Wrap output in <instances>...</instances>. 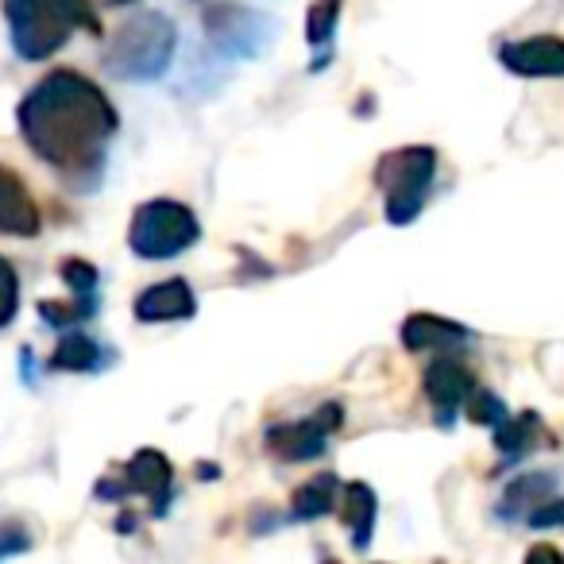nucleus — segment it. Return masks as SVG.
Here are the masks:
<instances>
[{"label":"nucleus","mask_w":564,"mask_h":564,"mask_svg":"<svg viewBox=\"0 0 564 564\" xmlns=\"http://www.w3.org/2000/svg\"><path fill=\"white\" fill-rule=\"evenodd\" d=\"M17 117L28 148L74 182H86L89 171H101L120 128L117 109L101 86L74 70H55L28 89Z\"/></svg>","instance_id":"obj_1"},{"label":"nucleus","mask_w":564,"mask_h":564,"mask_svg":"<svg viewBox=\"0 0 564 564\" xmlns=\"http://www.w3.org/2000/svg\"><path fill=\"white\" fill-rule=\"evenodd\" d=\"M4 17H9L12 47L28 63L51 58L70 43L78 28L101 32L89 0H4Z\"/></svg>","instance_id":"obj_2"},{"label":"nucleus","mask_w":564,"mask_h":564,"mask_svg":"<svg viewBox=\"0 0 564 564\" xmlns=\"http://www.w3.org/2000/svg\"><path fill=\"white\" fill-rule=\"evenodd\" d=\"M178 47V32L163 12H135L105 43V66L124 82H159Z\"/></svg>","instance_id":"obj_3"},{"label":"nucleus","mask_w":564,"mask_h":564,"mask_svg":"<svg viewBox=\"0 0 564 564\" xmlns=\"http://www.w3.org/2000/svg\"><path fill=\"white\" fill-rule=\"evenodd\" d=\"M433 174H437V151L433 148H402L379 159L376 182L387 197V220L410 225L425 209Z\"/></svg>","instance_id":"obj_4"},{"label":"nucleus","mask_w":564,"mask_h":564,"mask_svg":"<svg viewBox=\"0 0 564 564\" xmlns=\"http://www.w3.org/2000/svg\"><path fill=\"white\" fill-rule=\"evenodd\" d=\"M202 225H197L194 209L171 197H159L135 209L132 228H128V243L140 259H174L186 248H194Z\"/></svg>","instance_id":"obj_5"},{"label":"nucleus","mask_w":564,"mask_h":564,"mask_svg":"<svg viewBox=\"0 0 564 564\" xmlns=\"http://www.w3.org/2000/svg\"><path fill=\"white\" fill-rule=\"evenodd\" d=\"M205 35H209V47L225 58H259L279 35L267 12L240 9V4H217V9L205 12Z\"/></svg>","instance_id":"obj_6"},{"label":"nucleus","mask_w":564,"mask_h":564,"mask_svg":"<svg viewBox=\"0 0 564 564\" xmlns=\"http://www.w3.org/2000/svg\"><path fill=\"white\" fill-rule=\"evenodd\" d=\"M340 422H345V406H340V402H325V406H317L314 414L302 417V422H286V425L267 430V453L282 464L317 460V456L329 448V437L340 430Z\"/></svg>","instance_id":"obj_7"},{"label":"nucleus","mask_w":564,"mask_h":564,"mask_svg":"<svg viewBox=\"0 0 564 564\" xmlns=\"http://www.w3.org/2000/svg\"><path fill=\"white\" fill-rule=\"evenodd\" d=\"M171 484H174V468L159 448H140L132 460L124 464L117 479H101L97 495L101 499H124V495H143L151 499L159 510L171 502Z\"/></svg>","instance_id":"obj_8"},{"label":"nucleus","mask_w":564,"mask_h":564,"mask_svg":"<svg viewBox=\"0 0 564 564\" xmlns=\"http://www.w3.org/2000/svg\"><path fill=\"white\" fill-rule=\"evenodd\" d=\"M499 63L518 78H564V40L556 35H533V40L507 43Z\"/></svg>","instance_id":"obj_9"},{"label":"nucleus","mask_w":564,"mask_h":564,"mask_svg":"<svg viewBox=\"0 0 564 564\" xmlns=\"http://www.w3.org/2000/svg\"><path fill=\"white\" fill-rule=\"evenodd\" d=\"M471 391H476V376H471L464 364L456 360H433L430 368H425V394H430V402L437 406L441 422H453V414L460 406H468Z\"/></svg>","instance_id":"obj_10"},{"label":"nucleus","mask_w":564,"mask_h":564,"mask_svg":"<svg viewBox=\"0 0 564 564\" xmlns=\"http://www.w3.org/2000/svg\"><path fill=\"white\" fill-rule=\"evenodd\" d=\"M197 314V299L189 291V282L166 279L155 282L135 299V317L143 325H166V322H189Z\"/></svg>","instance_id":"obj_11"},{"label":"nucleus","mask_w":564,"mask_h":564,"mask_svg":"<svg viewBox=\"0 0 564 564\" xmlns=\"http://www.w3.org/2000/svg\"><path fill=\"white\" fill-rule=\"evenodd\" d=\"M464 340H471V333L437 314H410L406 325H402V345L410 352H448Z\"/></svg>","instance_id":"obj_12"},{"label":"nucleus","mask_w":564,"mask_h":564,"mask_svg":"<svg viewBox=\"0 0 564 564\" xmlns=\"http://www.w3.org/2000/svg\"><path fill=\"white\" fill-rule=\"evenodd\" d=\"M0 232H9V236L40 232V209H35L28 186L9 166H0Z\"/></svg>","instance_id":"obj_13"},{"label":"nucleus","mask_w":564,"mask_h":564,"mask_svg":"<svg viewBox=\"0 0 564 564\" xmlns=\"http://www.w3.org/2000/svg\"><path fill=\"white\" fill-rule=\"evenodd\" d=\"M376 491H371L368 484H345L340 487V518H345V525L352 530V541L356 549H368L371 541V530H376Z\"/></svg>","instance_id":"obj_14"},{"label":"nucleus","mask_w":564,"mask_h":564,"mask_svg":"<svg viewBox=\"0 0 564 564\" xmlns=\"http://www.w3.org/2000/svg\"><path fill=\"white\" fill-rule=\"evenodd\" d=\"M337 499H340V484L333 471H322V476H314L306 487H299L294 491V518L299 522H314V518H325L337 510Z\"/></svg>","instance_id":"obj_15"},{"label":"nucleus","mask_w":564,"mask_h":564,"mask_svg":"<svg viewBox=\"0 0 564 564\" xmlns=\"http://www.w3.org/2000/svg\"><path fill=\"white\" fill-rule=\"evenodd\" d=\"M541 433H545L541 430V417L525 410V414L507 417V422L495 425V445H499V453H507V456H522L538 445Z\"/></svg>","instance_id":"obj_16"},{"label":"nucleus","mask_w":564,"mask_h":564,"mask_svg":"<svg viewBox=\"0 0 564 564\" xmlns=\"http://www.w3.org/2000/svg\"><path fill=\"white\" fill-rule=\"evenodd\" d=\"M105 364L101 345L89 337H66L58 340L55 356H51V368L55 371H97Z\"/></svg>","instance_id":"obj_17"},{"label":"nucleus","mask_w":564,"mask_h":564,"mask_svg":"<svg viewBox=\"0 0 564 564\" xmlns=\"http://www.w3.org/2000/svg\"><path fill=\"white\" fill-rule=\"evenodd\" d=\"M337 20H340V0H314L306 17L310 47H325L333 40V32H337Z\"/></svg>","instance_id":"obj_18"},{"label":"nucleus","mask_w":564,"mask_h":564,"mask_svg":"<svg viewBox=\"0 0 564 564\" xmlns=\"http://www.w3.org/2000/svg\"><path fill=\"white\" fill-rule=\"evenodd\" d=\"M40 314L47 317L51 325L82 322V317L94 314V294H78L74 302H40Z\"/></svg>","instance_id":"obj_19"},{"label":"nucleus","mask_w":564,"mask_h":564,"mask_svg":"<svg viewBox=\"0 0 564 564\" xmlns=\"http://www.w3.org/2000/svg\"><path fill=\"white\" fill-rule=\"evenodd\" d=\"M468 417L476 425H491V430H495V425L507 422L510 414H507V406H502L499 394L479 391V387H476V391H471V399H468Z\"/></svg>","instance_id":"obj_20"},{"label":"nucleus","mask_w":564,"mask_h":564,"mask_svg":"<svg viewBox=\"0 0 564 564\" xmlns=\"http://www.w3.org/2000/svg\"><path fill=\"white\" fill-rule=\"evenodd\" d=\"M17 310H20V279H17V271H12L9 259H0V329L12 325Z\"/></svg>","instance_id":"obj_21"},{"label":"nucleus","mask_w":564,"mask_h":564,"mask_svg":"<svg viewBox=\"0 0 564 564\" xmlns=\"http://www.w3.org/2000/svg\"><path fill=\"white\" fill-rule=\"evenodd\" d=\"M541 491H553V476H525V479H518V484L507 491V499H502V502H507V507H502V514H514L518 499L538 502Z\"/></svg>","instance_id":"obj_22"},{"label":"nucleus","mask_w":564,"mask_h":564,"mask_svg":"<svg viewBox=\"0 0 564 564\" xmlns=\"http://www.w3.org/2000/svg\"><path fill=\"white\" fill-rule=\"evenodd\" d=\"M63 279L74 294H94L97 291V267L86 259H66L63 263Z\"/></svg>","instance_id":"obj_23"},{"label":"nucleus","mask_w":564,"mask_h":564,"mask_svg":"<svg viewBox=\"0 0 564 564\" xmlns=\"http://www.w3.org/2000/svg\"><path fill=\"white\" fill-rule=\"evenodd\" d=\"M530 525H533V530H549V525H564V499L541 502V507L530 514Z\"/></svg>","instance_id":"obj_24"},{"label":"nucleus","mask_w":564,"mask_h":564,"mask_svg":"<svg viewBox=\"0 0 564 564\" xmlns=\"http://www.w3.org/2000/svg\"><path fill=\"white\" fill-rule=\"evenodd\" d=\"M530 561H561V553H556V549H530Z\"/></svg>","instance_id":"obj_25"},{"label":"nucleus","mask_w":564,"mask_h":564,"mask_svg":"<svg viewBox=\"0 0 564 564\" xmlns=\"http://www.w3.org/2000/svg\"><path fill=\"white\" fill-rule=\"evenodd\" d=\"M112 4H132V0H112Z\"/></svg>","instance_id":"obj_26"}]
</instances>
